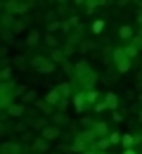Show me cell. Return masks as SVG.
I'll return each instance as SVG.
<instances>
[{
	"instance_id": "1",
	"label": "cell",
	"mask_w": 142,
	"mask_h": 154,
	"mask_svg": "<svg viewBox=\"0 0 142 154\" xmlns=\"http://www.w3.org/2000/svg\"><path fill=\"white\" fill-rule=\"evenodd\" d=\"M71 76H74V83H78L83 90H92L95 83H97V71L90 66L88 59H78L74 64V74Z\"/></svg>"
},
{
	"instance_id": "2",
	"label": "cell",
	"mask_w": 142,
	"mask_h": 154,
	"mask_svg": "<svg viewBox=\"0 0 142 154\" xmlns=\"http://www.w3.org/2000/svg\"><path fill=\"white\" fill-rule=\"evenodd\" d=\"M111 59H114V69H116L119 74H128V71L133 69V57H128L125 48H114Z\"/></svg>"
},
{
	"instance_id": "3",
	"label": "cell",
	"mask_w": 142,
	"mask_h": 154,
	"mask_svg": "<svg viewBox=\"0 0 142 154\" xmlns=\"http://www.w3.org/2000/svg\"><path fill=\"white\" fill-rule=\"evenodd\" d=\"M55 66H57V64L50 59V55H41V52H38V55H31V69H36L38 74H45V76H47V74L55 71Z\"/></svg>"
},
{
	"instance_id": "4",
	"label": "cell",
	"mask_w": 142,
	"mask_h": 154,
	"mask_svg": "<svg viewBox=\"0 0 142 154\" xmlns=\"http://www.w3.org/2000/svg\"><path fill=\"white\" fill-rule=\"evenodd\" d=\"M29 10H31L29 0H2V12H10L14 17H24Z\"/></svg>"
},
{
	"instance_id": "5",
	"label": "cell",
	"mask_w": 142,
	"mask_h": 154,
	"mask_svg": "<svg viewBox=\"0 0 142 154\" xmlns=\"http://www.w3.org/2000/svg\"><path fill=\"white\" fill-rule=\"evenodd\" d=\"M41 135L45 137V140H50V142H59V137H62V128H59V126H55V123L50 121V123H47V126H45V128L41 131Z\"/></svg>"
},
{
	"instance_id": "6",
	"label": "cell",
	"mask_w": 142,
	"mask_h": 154,
	"mask_svg": "<svg viewBox=\"0 0 142 154\" xmlns=\"http://www.w3.org/2000/svg\"><path fill=\"white\" fill-rule=\"evenodd\" d=\"M5 116L12 119V121L24 119V116H26V107H24V102H14L12 107H7V109H5Z\"/></svg>"
},
{
	"instance_id": "7",
	"label": "cell",
	"mask_w": 142,
	"mask_h": 154,
	"mask_svg": "<svg viewBox=\"0 0 142 154\" xmlns=\"http://www.w3.org/2000/svg\"><path fill=\"white\" fill-rule=\"evenodd\" d=\"M12 66H14L17 71H24V69L31 66V57H29L26 52H17V55L12 57Z\"/></svg>"
},
{
	"instance_id": "8",
	"label": "cell",
	"mask_w": 142,
	"mask_h": 154,
	"mask_svg": "<svg viewBox=\"0 0 142 154\" xmlns=\"http://www.w3.org/2000/svg\"><path fill=\"white\" fill-rule=\"evenodd\" d=\"M71 104H74L76 114H81V116H83V112H85V104H88V100H85V90L74 93V97H71Z\"/></svg>"
},
{
	"instance_id": "9",
	"label": "cell",
	"mask_w": 142,
	"mask_h": 154,
	"mask_svg": "<svg viewBox=\"0 0 142 154\" xmlns=\"http://www.w3.org/2000/svg\"><path fill=\"white\" fill-rule=\"evenodd\" d=\"M88 147H92V145H90V142H88L83 135H74V137H71V152L83 154L85 149H88Z\"/></svg>"
},
{
	"instance_id": "10",
	"label": "cell",
	"mask_w": 142,
	"mask_h": 154,
	"mask_svg": "<svg viewBox=\"0 0 142 154\" xmlns=\"http://www.w3.org/2000/svg\"><path fill=\"white\" fill-rule=\"evenodd\" d=\"M50 145H52V142L45 140V137L38 133V135H36V140L31 142V149H33V152H41V154H47V152H50Z\"/></svg>"
},
{
	"instance_id": "11",
	"label": "cell",
	"mask_w": 142,
	"mask_h": 154,
	"mask_svg": "<svg viewBox=\"0 0 142 154\" xmlns=\"http://www.w3.org/2000/svg\"><path fill=\"white\" fill-rule=\"evenodd\" d=\"M43 36H45V33H41L38 29H31V31L26 33V45H29L31 50H33V48H38V45L43 43Z\"/></svg>"
},
{
	"instance_id": "12",
	"label": "cell",
	"mask_w": 142,
	"mask_h": 154,
	"mask_svg": "<svg viewBox=\"0 0 142 154\" xmlns=\"http://www.w3.org/2000/svg\"><path fill=\"white\" fill-rule=\"evenodd\" d=\"M0 154H24V147H21V142H12V140H7V142H2Z\"/></svg>"
},
{
	"instance_id": "13",
	"label": "cell",
	"mask_w": 142,
	"mask_h": 154,
	"mask_svg": "<svg viewBox=\"0 0 142 154\" xmlns=\"http://www.w3.org/2000/svg\"><path fill=\"white\" fill-rule=\"evenodd\" d=\"M135 36H137V33H135V26H133V24H121V26H119V38L121 40H133Z\"/></svg>"
},
{
	"instance_id": "14",
	"label": "cell",
	"mask_w": 142,
	"mask_h": 154,
	"mask_svg": "<svg viewBox=\"0 0 142 154\" xmlns=\"http://www.w3.org/2000/svg\"><path fill=\"white\" fill-rule=\"evenodd\" d=\"M50 59H52V62H55V64H64V62H66V52H64V48H50Z\"/></svg>"
},
{
	"instance_id": "15",
	"label": "cell",
	"mask_w": 142,
	"mask_h": 154,
	"mask_svg": "<svg viewBox=\"0 0 142 154\" xmlns=\"http://www.w3.org/2000/svg\"><path fill=\"white\" fill-rule=\"evenodd\" d=\"M33 107H36V112H43L45 116H52L55 112H57V109H55L47 100H36V104H33Z\"/></svg>"
},
{
	"instance_id": "16",
	"label": "cell",
	"mask_w": 142,
	"mask_h": 154,
	"mask_svg": "<svg viewBox=\"0 0 142 154\" xmlns=\"http://www.w3.org/2000/svg\"><path fill=\"white\" fill-rule=\"evenodd\" d=\"M140 142H142V133H128V135H123V140H121L123 147H135Z\"/></svg>"
},
{
	"instance_id": "17",
	"label": "cell",
	"mask_w": 142,
	"mask_h": 154,
	"mask_svg": "<svg viewBox=\"0 0 142 154\" xmlns=\"http://www.w3.org/2000/svg\"><path fill=\"white\" fill-rule=\"evenodd\" d=\"M45 100H47V102H50V104H52V107H55V109H57V107H59V102H62V100H64V97H62V93H59V88H57V85H55V88H52V90H50V93H47V95H45Z\"/></svg>"
},
{
	"instance_id": "18",
	"label": "cell",
	"mask_w": 142,
	"mask_h": 154,
	"mask_svg": "<svg viewBox=\"0 0 142 154\" xmlns=\"http://www.w3.org/2000/svg\"><path fill=\"white\" fill-rule=\"evenodd\" d=\"M50 119H52V123H55V126H59V128H62V126H71V119L66 116V112H55Z\"/></svg>"
},
{
	"instance_id": "19",
	"label": "cell",
	"mask_w": 142,
	"mask_h": 154,
	"mask_svg": "<svg viewBox=\"0 0 142 154\" xmlns=\"http://www.w3.org/2000/svg\"><path fill=\"white\" fill-rule=\"evenodd\" d=\"M92 131H95V135H97V137H109V133H111L107 121H95V128H92Z\"/></svg>"
},
{
	"instance_id": "20",
	"label": "cell",
	"mask_w": 142,
	"mask_h": 154,
	"mask_svg": "<svg viewBox=\"0 0 142 154\" xmlns=\"http://www.w3.org/2000/svg\"><path fill=\"white\" fill-rule=\"evenodd\" d=\"M26 26H29V17L24 14V17H17V21H14V26H12V31L19 36V33H24L26 31Z\"/></svg>"
},
{
	"instance_id": "21",
	"label": "cell",
	"mask_w": 142,
	"mask_h": 154,
	"mask_svg": "<svg viewBox=\"0 0 142 154\" xmlns=\"http://www.w3.org/2000/svg\"><path fill=\"white\" fill-rule=\"evenodd\" d=\"M14 66H2V71H0V83H10V81H14Z\"/></svg>"
},
{
	"instance_id": "22",
	"label": "cell",
	"mask_w": 142,
	"mask_h": 154,
	"mask_svg": "<svg viewBox=\"0 0 142 154\" xmlns=\"http://www.w3.org/2000/svg\"><path fill=\"white\" fill-rule=\"evenodd\" d=\"M0 38H2V43H5V45H14V40H17V33H14L12 29H2Z\"/></svg>"
},
{
	"instance_id": "23",
	"label": "cell",
	"mask_w": 142,
	"mask_h": 154,
	"mask_svg": "<svg viewBox=\"0 0 142 154\" xmlns=\"http://www.w3.org/2000/svg\"><path fill=\"white\" fill-rule=\"evenodd\" d=\"M104 102H107L109 112H111V109H119V95H116V93H104Z\"/></svg>"
},
{
	"instance_id": "24",
	"label": "cell",
	"mask_w": 142,
	"mask_h": 154,
	"mask_svg": "<svg viewBox=\"0 0 142 154\" xmlns=\"http://www.w3.org/2000/svg\"><path fill=\"white\" fill-rule=\"evenodd\" d=\"M14 21H17V17H14V14L2 12V17H0V26H2V29H12V26H14Z\"/></svg>"
},
{
	"instance_id": "25",
	"label": "cell",
	"mask_w": 142,
	"mask_h": 154,
	"mask_svg": "<svg viewBox=\"0 0 142 154\" xmlns=\"http://www.w3.org/2000/svg\"><path fill=\"white\" fill-rule=\"evenodd\" d=\"M36 100H38V93H36L33 88H29V90L24 93V97H21L19 102H24V104H36Z\"/></svg>"
},
{
	"instance_id": "26",
	"label": "cell",
	"mask_w": 142,
	"mask_h": 154,
	"mask_svg": "<svg viewBox=\"0 0 142 154\" xmlns=\"http://www.w3.org/2000/svg\"><path fill=\"white\" fill-rule=\"evenodd\" d=\"M43 43L47 45V48H59L62 40H57V33H45L43 36Z\"/></svg>"
},
{
	"instance_id": "27",
	"label": "cell",
	"mask_w": 142,
	"mask_h": 154,
	"mask_svg": "<svg viewBox=\"0 0 142 154\" xmlns=\"http://www.w3.org/2000/svg\"><path fill=\"white\" fill-rule=\"evenodd\" d=\"M102 97H104V95H100V93H97L95 88H92V90H85V100H88V104H92V107H95V104L100 102Z\"/></svg>"
},
{
	"instance_id": "28",
	"label": "cell",
	"mask_w": 142,
	"mask_h": 154,
	"mask_svg": "<svg viewBox=\"0 0 142 154\" xmlns=\"http://www.w3.org/2000/svg\"><path fill=\"white\" fill-rule=\"evenodd\" d=\"M29 131V123H26V119H17L14 123H12V133H26Z\"/></svg>"
},
{
	"instance_id": "29",
	"label": "cell",
	"mask_w": 142,
	"mask_h": 154,
	"mask_svg": "<svg viewBox=\"0 0 142 154\" xmlns=\"http://www.w3.org/2000/svg\"><path fill=\"white\" fill-rule=\"evenodd\" d=\"M57 88H59V93H62V97H74V85L71 83H57Z\"/></svg>"
},
{
	"instance_id": "30",
	"label": "cell",
	"mask_w": 142,
	"mask_h": 154,
	"mask_svg": "<svg viewBox=\"0 0 142 154\" xmlns=\"http://www.w3.org/2000/svg\"><path fill=\"white\" fill-rule=\"evenodd\" d=\"M104 26H107V19H95L92 24H90V31H92L95 36H100L102 31H104Z\"/></svg>"
},
{
	"instance_id": "31",
	"label": "cell",
	"mask_w": 142,
	"mask_h": 154,
	"mask_svg": "<svg viewBox=\"0 0 142 154\" xmlns=\"http://www.w3.org/2000/svg\"><path fill=\"white\" fill-rule=\"evenodd\" d=\"M102 5H104V0H85V12L92 14V12H95L97 7H102Z\"/></svg>"
},
{
	"instance_id": "32",
	"label": "cell",
	"mask_w": 142,
	"mask_h": 154,
	"mask_svg": "<svg viewBox=\"0 0 142 154\" xmlns=\"http://www.w3.org/2000/svg\"><path fill=\"white\" fill-rule=\"evenodd\" d=\"M62 24H64V21H59V19L47 21V26H45V33H57V31H62Z\"/></svg>"
},
{
	"instance_id": "33",
	"label": "cell",
	"mask_w": 142,
	"mask_h": 154,
	"mask_svg": "<svg viewBox=\"0 0 142 154\" xmlns=\"http://www.w3.org/2000/svg\"><path fill=\"white\" fill-rule=\"evenodd\" d=\"M97 45H95V40H81V45H78V52L81 55H85L88 50H95Z\"/></svg>"
},
{
	"instance_id": "34",
	"label": "cell",
	"mask_w": 142,
	"mask_h": 154,
	"mask_svg": "<svg viewBox=\"0 0 142 154\" xmlns=\"http://www.w3.org/2000/svg\"><path fill=\"white\" fill-rule=\"evenodd\" d=\"M95 147H97L100 152H107V149L111 147V142H109V137H97V140H95Z\"/></svg>"
},
{
	"instance_id": "35",
	"label": "cell",
	"mask_w": 142,
	"mask_h": 154,
	"mask_svg": "<svg viewBox=\"0 0 142 154\" xmlns=\"http://www.w3.org/2000/svg\"><path fill=\"white\" fill-rule=\"evenodd\" d=\"M121 140H123V133H119V131H111V133H109V142H111V145H119Z\"/></svg>"
},
{
	"instance_id": "36",
	"label": "cell",
	"mask_w": 142,
	"mask_h": 154,
	"mask_svg": "<svg viewBox=\"0 0 142 154\" xmlns=\"http://www.w3.org/2000/svg\"><path fill=\"white\" fill-rule=\"evenodd\" d=\"M125 52H128V57H137V52H140V48L135 45V43H130V45H125Z\"/></svg>"
},
{
	"instance_id": "37",
	"label": "cell",
	"mask_w": 142,
	"mask_h": 154,
	"mask_svg": "<svg viewBox=\"0 0 142 154\" xmlns=\"http://www.w3.org/2000/svg\"><path fill=\"white\" fill-rule=\"evenodd\" d=\"M36 140V133L33 131H26V133H21V137H19V142H33Z\"/></svg>"
},
{
	"instance_id": "38",
	"label": "cell",
	"mask_w": 142,
	"mask_h": 154,
	"mask_svg": "<svg viewBox=\"0 0 142 154\" xmlns=\"http://www.w3.org/2000/svg\"><path fill=\"white\" fill-rule=\"evenodd\" d=\"M107 109H109V107H107V102H104V97H102L100 102L95 104V112H97V114H102V112H107Z\"/></svg>"
},
{
	"instance_id": "39",
	"label": "cell",
	"mask_w": 142,
	"mask_h": 154,
	"mask_svg": "<svg viewBox=\"0 0 142 154\" xmlns=\"http://www.w3.org/2000/svg\"><path fill=\"white\" fill-rule=\"evenodd\" d=\"M111 119H114L116 123H121V121H123V119H125V116H123L121 112H119V109H111Z\"/></svg>"
},
{
	"instance_id": "40",
	"label": "cell",
	"mask_w": 142,
	"mask_h": 154,
	"mask_svg": "<svg viewBox=\"0 0 142 154\" xmlns=\"http://www.w3.org/2000/svg\"><path fill=\"white\" fill-rule=\"evenodd\" d=\"M123 154H137V149H135V147H125V149H123Z\"/></svg>"
},
{
	"instance_id": "41",
	"label": "cell",
	"mask_w": 142,
	"mask_h": 154,
	"mask_svg": "<svg viewBox=\"0 0 142 154\" xmlns=\"http://www.w3.org/2000/svg\"><path fill=\"white\" fill-rule=\"evenodd\" d=\"M128 2H133V0H116V5H119V7H125Z\"/></svg>"
},
{
	"instance_id": "42",
	"label": "cell",
	"mask_w": 142,
	"mask_h": 154,
	"mask_svg": "<svg viewBox=\"0 0 142 154\" xmlns=\"http://www.w3.org/2000/svg\"><path fill=\"white\" fill-rule=\"evenodd\" d=\"M55 2H57L59 7H64V5H69V0H55Z\"/></svg>"
},
{
	"instance_id": "43",
	"label": "cell",
	"mask_w": 142,
	"mask_h": 154,
	"mask_svg": "<svg viewBox=\"0 0 142 154\" xmlns=\"http://www.w3.org/2000/svg\"><path fill=\"white\" fill-rule=\"evenodd\" d=\"M74 5L78 7V5H85V0H74Z\"/></svg>"
},
{
	"instance_id": "44",
	"label": "cell",
	"mask_w": 142,
	"mask_h": 154,
	"mask_svg": "<svg viewBox=\"0 0 142 154\" xmlns=\"http://www.w3.org/2000/svg\"><path fill=\"white\" fill-rule=\"evenodd\" d=\"M137 90H142V76H140V81H137Z\"/></svg>"
},
{
	"instance_id": "45",
	"label": "cell",
	"mask_w": 142,
	"mask_h": 154,
	"mask_svg": "<svg viewBox=\"0 0 142 154\" xmlns=\"http://www.w3.org/2000/svg\"><path fill=\"white\" fill-rule=\"evenodd\" d=\"M137 102H140V104H142V90H140V93H137Z\"/></svg>"
},
{
	"instance_id": "46",
	"label": "cell",
	"mask_w": 142,
	"mask_h": 154,
	"mask_svg": "<svg viewBox=\"0 0 142 154\" xmlns=\"http://www.w3.org/2000/svg\"><path fill=\"white\" fill-rule=\"evenodd\" d=\"M137 121H142V107H140V112H137Z\"/></svg>"
},
{
	"instance_id": "47",
	"label": "cell",
	"mask_w": 142,
	"mask_h": 154,
	"mask_svg": "<svg viewBox=\"0 0 142 154\" xmlns=\"http://www.w3.org/2000/svg\"><path fill=\"white\" fill-rule=\"evenodd\" d=\"M47 154H62V152H47Z\"/></svg>"
}]
</instances>
